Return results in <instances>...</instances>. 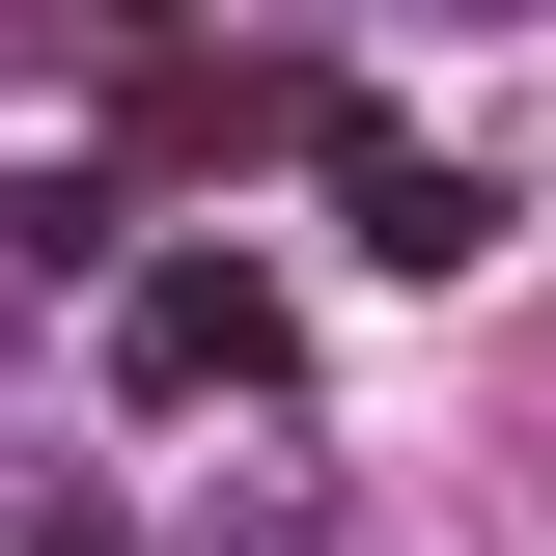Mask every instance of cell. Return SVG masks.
Instances as JSON below:
<instances>
[{
    "label": "cell",
    "mask_w": 556,
    "mask_h": 556,
    "mask_svg": "<svg viewBox=\"0 0 556 556\" xmlns=\"http://www.w3.org/2000/svg\"><path fill=\"white\" fill-rule=\"evenodd\" d=\"M28 556H112V529H28Z\"/></svg>",
    "instance_id": "5"
},
{
    "label": "cell",
    "mask_w": 556,
    "mask_h": 556,
    "mask_svg": "<svg viewBox=\"0 0 556 556\" xmlns=\"http://www.w3.org/2000/svg\"><path fill=\"white\" fill-rule=\"evenodd\" d=\"M195 556H362V529H334V501H223Z\"/></svg>",
    "instance_id": "4"
},
{
    "label": "cell",
    "mask_w": 556,
    "mask_h": 556,
    "mask_svg": "<svg viewBox=\"0 0 556 556\" xmlns=\"http://www.w3.org/2000/svg\"><path fill=\"white\" fill-rule=\"evenodd\" d=\"M334 195H362L390 278H473V251H501V195H473V167H417V139H334Z\"/></svg>",
    "instance_id": "2"
},
{
    "label": "cell",
    "mask_w": 556,
    "mask_h": 556,
    "mask_svg": "<svg viewBox=\"0 0 556 556\" xmlns=\"http://www.w3.org/2000/svg\"><path fill=\"white\" fill-rule=\"evenodd\" d=\"M112 390H139V417H195V390H278V278H223V251L112 278Z\"/></svg>",
    "instance_id": "1"
},
{
    "label": "cell",
    "mask_w": 556,
    "mask_h": 556,
    "mask_svg": "<svg viewBox=\"0 0 556 556\" xmlns=\"http://www.w3.org/2000/svg\"><path fill=\"white\" fill-rule=\"evenodd\" d=\"M112 223H139L112 167H28V195H0V251H28V278H112Z\"/></svg>",
    "instance_id": "3"
}]
</instances>
